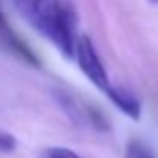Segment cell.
I'll list each match as a JSON object with an SVG mask.
<instances>
[{
  "label": "cell",
  "mask_w": 158,
  "mask_h": 158,
  "mask_svg": "<svg viewBox=\"0 0 158 158\" xmlns=\"http://www.w3.org/2000/svg\"><path fill=\"white\" fill-rule=\"evenodd\" d=\"M21 17L67 60L74 58L76 15L65 0H15Z\"/></svg>",
  "instance_id": "6da1fadb"
},
{
  "label": "cell",
  "mask_w": 158,
  "mask_h": 158,
  "mask_svg": "<svg viewBox=\"0 0 158 158\" xmlns=\"http://www.w3.org/2000/svg\"><path fill=\"white\" fill-rule=\"evenodd\" d=\"M74 58L78 61V67L80 71L86 74V78L97 86L102 93H106L110 89V78H108V73L95 50V45L93 41L88 37V35H80L76 37V43H74Z\"/></svg>",
  "instance_id": "7a4b0ae2"
},
{
  "label": "cell",
  "mask_w": 158,
  "mask_h": 158,
  "mask_svg": "<svg viewBox=\"0 0 158 158\" xmlns=\"http://www.w3.org/2000/svg\"><path fill=\"white\" fill-rule=\"evenodd\" d=\"M0 47H2L6 52H10L11 56L23 60L24 63H28L32 67H39L41 65V61L35 56V52L13 32V28L10 26L6 15L2 13V10H0Z\"/></svg>",
  "instance_id": "3957f363"
},
{
  "label": "cell",
  "mask_w": 158,
  "mask_h": 158,
  "mask_svg": "<svg viewBox=\"0 0 158 158\" xmlns=\"http://www.w3.org/2000/svg\"><path fill=\"white\" fill-rule=\"evenodd\" d=\"M106 95H108V99H110L125 115H128L130 119L138 121V119L141 117V104H139V101H138L128 89L117 88V86H110V89L106 91Z\"/></svg>",
  "instance_id": "277c9868"
},
{
  "label": "cell",
  "mask_w": 158,
  "mask_h": 158,
  "mask_svg": "<svg viewBox=\"0 0 158 158\" xmlns=\"http://www.w3.org/2000/svg\"><path fill=\"white\" fill-rule=\"evenodd\" d=\"M39 158H82V156L67 147H45L39 152Z\"/></svg>",
  "instance_id": "5b68a950"
},
{
  "label": "cell",
  "mask_w": 158,
  "mask_h": 158,
  "mask_svg": "<svg viewBox=\"0 0 158 158\" xmlns=\"http://www.w3.org/2000/svg\"><path fill=\"white\" fill-rule=\"evenodd\" d=\"M125 158H154V156L149 151V147H145L141 141H130L127 145Z\"/></svg>",
  "instance_id": "8992f818"
},
{
  "label": "cell",
  "mask_w": 158,
  "mask_h": 158,
  "mask_svg": "<svg viewBox=\"0 0 158 158\" xmlns=\"http://www.w3.org/2000/svg\"><path fill=\"white\" fill-rule=\"evenodd\" d=\"M17 147V139L6 132V130H0V152H13Z\"/></svg>",
  "instance_id": "52a82bcc"
},
{
  "label": "cell",
  "mask_w": 158,
  "mask_h": 158,
  "mask_svg": "<svg viewBox=\"0 0 158 158\" xmlns=\"http://www.w3.org/2000/svg\"><path fill=\"white\" fill-rule=\"evenodd\" d=\"M149 2H152V4H158V0H149Z\"/></svg>",
  "instance_id": "ba28073f"
}]
</instances>
